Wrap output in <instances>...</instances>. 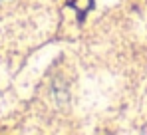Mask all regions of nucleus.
Returning a JSON list of instances; mask_svg holds the SVG:
<instances>
[{
    "instance_id": "obj_1",
    "label": "nucleus",
    "mask_w": 147,
    "mask_h": 135,
    "mask_svg": "<svg viewBox=\"0 0 147 135\" xmlns=\"http://www.w3.org/2000/svg\"><path fill=\"white\" fill-rule=\"evenodd\" d=\"M68 6L76 8V10L80 12V16H84L86 10L92 8V0H68Z\"/></svg>"
}]
</instances>
